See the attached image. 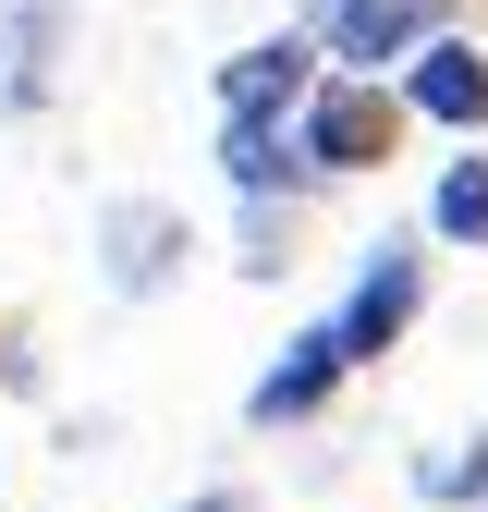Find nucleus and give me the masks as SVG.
I'll list each match as a JSON object with an SVG mask.
<instances>
[{
	"instance_id": "nucleus-5",
	"label": "nucleus",
	"mask_w": 488,
	"mask_h": 512,
	"mask_svg": "<svg viewBox=\"0 0 488 512\" xmlns=\"http://www.w3.org/2000/svg\"><path fill=\"white\" fill-rule=\"evenodd\" d=\"M391 98L415 110V122H440V135H464V147H488V49L464 37V25H440L403 74H391Z\"/></svg>"
},
{
	"instance_id": "nucleus-4",
	"label": "nucleus",
	"mask_w": 488,
	"mask_h": 512,
	"mask_svg": "<svg viewBox=\"0 0 488 512\" xmlns=\"http://www.w3.org/2000/svg\"><path fill=\"white\" fill-rule=\"evenodd\" d=\"M183 256H196V220H183L171 196H110L98 208V281L122 305H159L183 281Z\"/></svg>"
},
{
	"instance_id": "nucleus-2",
	"label": "nucleus",
	"mask_w": 488,
	"mask_h": 512,
	"mask_svg": "<svg viewBox=\"0 0 488 512\" xmlns=\"http://www.w3.org/2000/svg\"><path fill=\"white\" fill-rule=\"evenodd\" d=\"M415 317H427V232H379V244L354 256V281H342V305L318 317V330H330V354L366 378L379 354H403Z\"/></svg>"
},
{
	"instance_id": "nucleus-9",
	"label": "nucleus",
	"mask_w": 488,
	"mask_h": 512,
	"mask_svg": "<svg viewBox=\"0 0 488 512\" xmlns=\"http://www.w3.org/2000/svg\"><path fill=\"white\" fill-rule=\"evenodd\" d=\"M220 183L244 208H269V220H293L305 196H318V171L293 159V122H220Z\"/></svg>"
},
{
	"instance_id": "nucleus-13",
	"label": "nucleus",
	"mask_w": 488,
	"mask_h": 512,
	"mask_svg": "<svg viewBox=\"0 0 488 512\" xmlns=\"http://www.w3.org/2000/svg\"><path fill=\"white\" fill-rule=\"evenodd\" d=\"M0 342H13V317H0Z\"/></svg>"
},
{
	"instance_id": "nucleus-3",
	"label": "nucleus",
	"mask_w": 488,
	"mask_h": 512,
	"mask_svg": "<svg viewBox=\"0 0 488 512\" xmlns=\"http://www.w3.org/2000/svg\"><path fill=\"white\" fill-rule=\"evenodd\" d=\"M440 25H452V0H305V49H318V74H366V86H391Z\"/></svg>"
},
{
	"instance_id": "nucleus-10",
	"label": "nucleus",
	"mask_w": 488,
	"mask_h": 512,
	"mask_svg": "<svg viewBox=\"0 0 488 512\" xmlns=\"http://www.w3.org/2000/svg\"><path fill=\"white\" fill-rule=\"evenodd\" d=\"M427 244H452V256L488 244V147L440 159V183H427Z\"/></svg>"
},
{
	"instance_id": "nucleus-8",
	"label": "nucleus",
	"mask_w": 488,
	"mask_h": 512,
	"mask_svg": "<svg viewBox=\"0 0 488 512\" xmlns=\"http://www.w3.org/2000/svg\"><path fill=\"white\" fill-rule=\"evenodd\" d=\"M342 378H354V366L330 354V330H318V317H305V330L257 366V391H244V427H318V415L342 403Z\"/></svg>"
},
{
	"instance_id": "nucleus-12",
	"label": "nucleus",
	"mask_w": 488,
	"mask_h": 512,
	"mask_svg": "<svg viewBox=\"0 0 488 512\" xmlns=\"http://www.w3.org/2000/svg\"><path fill=\"white\" fill-rule=\"evenodd\" d=\"M183 512H257V500H244V488H196V500H183Z\"/></svg>"
},
{
	"instance_id": "nucleus-11",
	"label": "nucleus",
	"mask_w": 488,
	"mask_h": 512,
	"mask_svg": "<svg viewBox=\"0 0 488 512\" xmlns=\"http://www.w3.org/2000/svg\"><path fill=\"white\" fill-rule=\"evenodd\" d=\"M415 488L440 500V512H476V500H488V427H464L452 452H427V464H415Z\"/></svg>"
},
{
	"instance_id": "nucleus-1",
	"label": "nucleus",
	"mask_w": 488,
	"mask_h": 512,
	"mask_svg": "<svg viewBox=\"0 0 488 512\" xmlns=\"http://www.w3.org/2000/svg\"><path fill=\"white\" fill-rule=\"evenodd\" d=\"M403 135H415V110H403L391 86H366V74H318V86H305V110H293V159L318 171V183L391 171Z\"/></svg>"
},
{
	"instance_id": "nucleus-6",
	"label": "nucleus",
	"mask_w": 488,
	"mask_h": 512,
	"mask_svg": "<svg viewBox=\"0 0 488 512\" xmlns=\"http://www.w3.org/2000/svg\"><path fill=\"white\" fill-rule=\"evenodd\" d=\"M61 49H74V0H0V122H37L61 98Z\"/></svg>"
},
{
	"instance_id": "nucleus-7",
	"label": "nucleus",
	"mask_w": 488,
	"mask_h": 512,
	"mask_svg": "<svg viewBox=\"0 0 488 512\" xmlns=\"http://www.w3.org/2000/svg\"><path fill=\"white\" fill-rule=\"evenodd\" d=\"M305 86H318V49H305V25H281V37H257V49H232L220 74H208L220 122H293Z\"/></svg>"
}]
</instances>
